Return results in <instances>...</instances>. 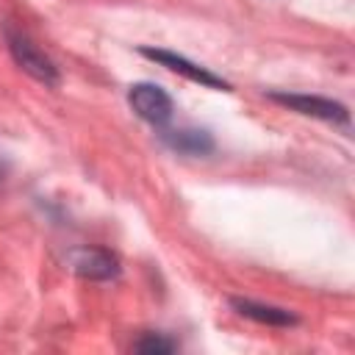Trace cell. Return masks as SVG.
<instances>
[{
    "instance_id": "1",
    "label": "cell",
    "mask_w": 355,
    "mask_h": 355,
    "mask_svg": "<svg viewBox=\"0 0 355 355\" xmlns=\"http://www.w3.org/2000/svg\"><path fill=\"white\" fill-rule=\"evenodd\" d=\"M3 36H6V47L14 58V64L28 72L33 80L44 83V86H58L61 83V75H58V67L55 61L22 31V28H14V25H6L3 28Z\"/></svg>"
},
{
    "instance_id": "2",
    "label": "cell",
    "mask_w": 355,
    "mask_h": 355,
    "mask_svg": "<svg viewBox=\"0 0 355 355\" xmlns=\"http://www.w3.org/2000/svg\"><path fill=\"white\" fill-rule=\"evenodd\" d=\"M272 103H280L302 116H313L330 125H338L344 130H349V111L344 103L330 100V97H319V94H294V92H269L266 94Z\"/></svg>"
},
{
    "instance_id": "3",
    "label": "cell",
    "mask_w": 355,
    "mask_h": 355,
    "mask_svg": "<svg viewBox=\"0 0 355 355\" xmlns=\"http://www.w3.org/2000/svg\"><path fill=\"white\" fill-rule=\"evenodd\" d=\"M128 105L133 108V114H136L139 119L150 122V125L158 128V130L166 128L169 119H172V114H175L172 97H169L161 86L147 83V80L133 83V86L128 89Z\"/></svg>"
},
{
    "instance_id": "4",
    "label": "cell",
    "mask_w": 355,
    "mask_h": 355,
    "mask_svg": "<svg viewBox=\"0 0 355 355\" xmlns=\"http://www.w3.org/2000/svg\"><path fill=\"white\" fill-rule=\"evenodd\" d=\"M139 53H141L144 58H150V61H155V64H161V67L178 72V75L189 78L191 83H200V86H205V89H222V92H230V83H227L225 78H219V75L211 72L208 67H200V64L189 61V58L180 55V53L161 50V47H141Z\"/></svg>"
},
{
    "instance_id": "5",
    "label": "cell",
    "mask_w": 355,
    "mask_h": 355,
    "mask_svg": "<svg viewBox=\"0 0 355 355\" xmlns=\"http://www.w3.org/2000/svg\"><path fill=\"white\" fill-rule=\"evenodd\" d=\"M72 269L86 280H111L119 275V261L103 247H83L72 252Z\"/></svg>"
},
{
    "instance_id": "6",
    "label": "cell",
    "mask_w": 355,
    "mask_h": 355,
    "mask_svg": "<svg viewBox=\"0 0 355 355\" xmlns=\"http://www.w3.org/2000/svg\"><path fill=\"white\" fill-rule=\"evenodd\" d=\"M158 136L169 150L180 155H208L216 150L214 136L202 128H161Z\"/></svg>"
},
{
    "instance_id": "7",
    "label": "cell",
    "mask_w": 355,
    "mask_h": 355,
    "mask_svg": "<svg viewBox=\"0 0 355 355\" xmlns=\"http://www.w3.org/2000/svg\"><path fill=\"white\" fill-rule=\"evenodd\" d=\"M230 308L239 316H247L258 324H269V327L297 324V316L286 308H277V305H266V302H255V300H244V297H230Z\"/></svg>"
},
{
    "instance_id": "8",
    "label": "cell",
    "mask_w": 355,
    "mask_h": 355,
    "mask_svg": "<svg viewBox=\"0 0 355 355\" xmlns=\"http://www.w3.org/2000/svg\"><path fill=\"white\" fill-rule=\"evenodd\" d=\"M136 352H147V355H164V352H175L178 349V341L175 338H166L164 333H144L136 344H133Z\"/></svg>"
}]
</instances>
